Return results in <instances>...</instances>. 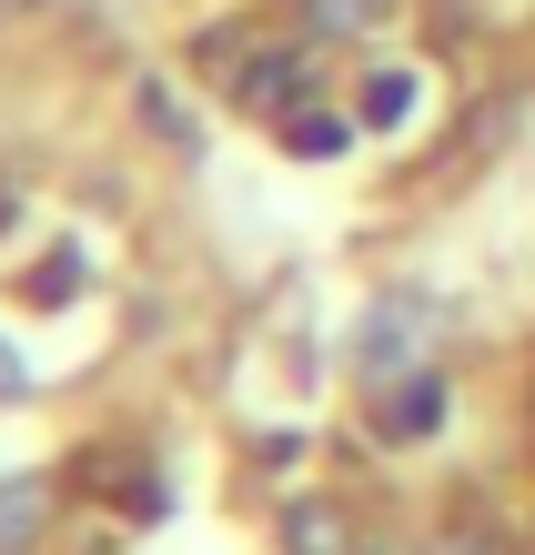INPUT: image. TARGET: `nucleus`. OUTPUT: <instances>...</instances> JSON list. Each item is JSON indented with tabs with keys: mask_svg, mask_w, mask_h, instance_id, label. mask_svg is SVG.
<instances>
[{
	"mask_svg": "<svg viewBox=\"0 0 535 555\" xmlns=\"http://www.w3.org/2000/svg\"><path fill=\"white\" fill-rule=\"evenodd\" d=\"M434 404H445V395H434V374H415L405 395L384 404V424H394V435H424V424H434Z\"/></svg>",
	"mask_w": 535,
	"mask_h": 555,
	"instance_id": "obj_8",
	"label": "nucleus"
},
{
	"mask_svg": "<svg viewBox=\"0 0 535 555\" xmlns=\"http://www.w3.org/2000/svg\"><path fill=\"white\" fill-rule=\"evenodd\" d=\"M455 555H475V545H455Z\"/></svg>",
	"mask_w": 535,
	"mask_h": 555,
	"instance_id": "obj_11",
	"label": "nucleus"
},
{
	"mask_svg": "<svg viewBox=\"0 0 535 555\" xmlns=\"http://www.w3.org/2000/svg\"><path fill=\"white\" fill-rule=\"evenodd\" d=\"M445 334H455V313L434 304V293H384V304L354 323V364L374 384H415L434 353H445Z\"/></svg>",
	"mask_w": 535,
	"mask_h": 555,
	"instance_id": "obj_1",
	"label": "nucleus"
},
{
	"mask_svg": "<svg viewBox=\"0 0 535 555\" xmlns=\"http://www.w3.org/2000/svg\"><path fill=\"white\" fill-rule=\"evenodd\" d=\"M41 515H51V485H0V555H30L41 545Z\"/></svg>",
	"mask_w": 535,
	"mask_h": 555,
	"instance_id": "obj_3",
	"label": "nucleus"
},
{
	"mask_svg": "<svg viewBox=\"0 0 535 555\" xmlns=\"http://www.w3.org/2000/svg\"><path fill=\"white\" fill-rule=\"evenodd\" d=\"M405 112H415V72H374V81H364V121H374V132L405 121Z\"/></svg>",
	"mask_w": 535,
	"mask_h": 555,
	"instance_id": "obj_7",
	"label": "nucleus"
},
{
	"mask_svg": "<svg viewBox=\"0 0 535 555\" xmlns=\"http://www.w3.org/2000/svg\"><path fill=\"white\" fill-rule=\"evenodd\" d=\"M283 555H354L344 545V515H333V505H293L283 515Z\"/></svg>",
	"mask_w": 535,
	"mask_h": 555,
	"instance_id": "obj_4",
	"label": "nucleus"
},
{
	"mask_svg": "<svg viewBox=\"0 0 535 555\" xmlns=\"http://www.w3.org/2000/svg\"><path fill=\"white\" fill-rule=\"evenodd\" d=\"M232 102L243 112H304V51H253V61H232Z\"/></svg>",
	"mask_w": 535,
	"mask_h": 555,
	"instance_id": "obj_2",
	"label": "nucleus"
},
{
	"mask_svg": "<svg viewBox=\"0 0 535 555\" xmlns=\"http://www.w3.org/2000/svg\"><path fill=\"white\" fill-rule=\"evenodd\" d=\"M394 0H314V30H333V41H354V30H384Z\"/></svg>",
	"mask_w": 535,
	"mask_h": 555,
	"instance_id": "obj_6",
	"label": "nucleus"
},
{
	"mask_svg": "<svg viewBox=\"0 0 535 555\" xmlns=\"http://www.w3.org/2000/svg\"><path fill=\"white\" fill-rule=\"evenodd\" d=\"M354 142V121H333V112H283V152H304V162H333Z\"/></svg>",
	"mask_w": 535,
	"mask_h": 555,
	"instance_id": "obj_5",
	"label": "nucleus"
},
{
	"mask_svg": "<svg viewBox=\"0 0 535 555\" xmlns=\"http://www.w3.org/2000/svg\"><path fill=\"white\" fill-rule=\"evenodd\" d=\"M72 283H81V263H72V253H51V263L30 273V304H51V313H61V304H72Z\"/></svg>",
	"mask_w": 535,
	"mask_h": 555,
	"instance_id": "obj_9",
	"label": "nucleus"
},
{
	"mask_svg": "<svg viewBox=\"0 0 535 555\" xmlns=\"http://www.w3.org/2000/svg\"><path fill=\"white\" fill-rule=\"evenodd\" d=\"M11 395H30V364H21L11 344H0V404H11Z\"/></svg>",
	"mask_w": 535,
	"mask_h": 555,
	"instance_id": "obj_10",
	"label": "nucleus"
}]
</instances>
